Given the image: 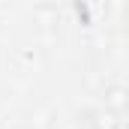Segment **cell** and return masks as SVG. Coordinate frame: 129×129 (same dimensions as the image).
Segmentation results:
<instances>
[{
    "label": "cell",
    "mask_w": 129,
    "mask_h": 129,
    "mask_svg": "<svg viewBox=\"0 0 129 129\" xmlns=\"http://www.w3.org/2000/svg\"><path fill=\"white\" fill-rule=\"evenodd\" d=\"M102 96H105V108L108 111H114V114L129 111V87H123V84H108L102 90Z\"/></svg>",
    "instance_id": "obj_1"
},
{
    "label": "cell",
    "mask_w": 129,
    "mask_h": 129,
    "mask_svg": "<svg viewBox=\"0 0 129 129\" xmlns=\"http://www.w3.org/2000/svg\"><path fill=\"white\" fill-rule=\"evenodd\" d=\"M90 126L93 129H117L114 111H90Z\"/></svg>",
    "instance_id": "obj_2"
}]
</instances>
